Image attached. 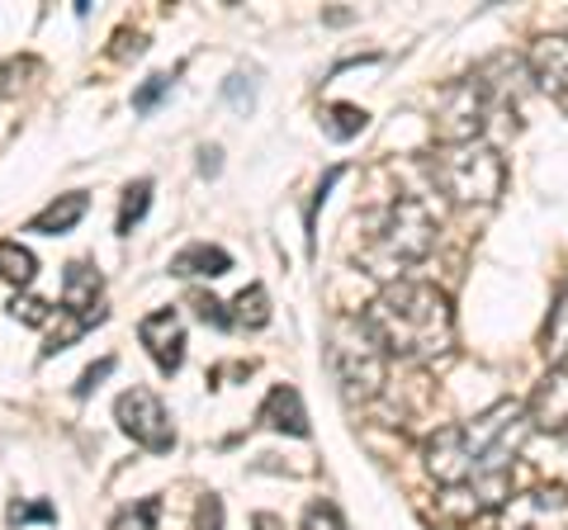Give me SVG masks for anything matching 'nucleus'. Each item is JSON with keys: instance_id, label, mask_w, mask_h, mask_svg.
<instances>
[{"instance_id": "nucleus-22", "label": "nucleus", "mask_w": 568, "mask_h": 530, "mask_svg": "<svg viewBox=\"0 0 568 530\" xmlns=\"http://www.w3.org/2000/svg\"><path fill=\"white\" fill-rule=\"evenodd\" d=\"M166 91H171V77H166V72H162V77H148V81H142L138 91H133V110H138V114H152L156 104H162Z\"/></svg>"}, {"instance_id": "nucleus-29", "label": "nucleus", "mask_w": 568, "mask_h": 530, "mask_svg": "<svg viewBox=\"0 0 568 530\" xmlns=\"http://www.w3.org/2000/svg\"><path fill=\"white\" fill-rule=\"evenodd\" d=\"M200 530H223V507H219V498H204V507H200Z\"/></svg>"}, {"instance_id": "nucleus-8", "label": "nucleus", "mask_w": 568, "mask_h": 530, "mask_svg": "<svg viewBox=\"0 0 568 530\" xmlns=\"http://www.w3.org/2000/svg\"><path fill=\"white\" fill-rule=\"evenodd\" d=\"M497 530H568V488L549 483L507 498L497 511Z\"/></svg>"}, {"instance_id": "nucleus-14", "label": "nucleus", "mask_w": 568, "mask_h": 530, "mask_svg": "<svg viewBox=\"0 0 568 530\" xmlns=\"http://www.w3.org/2000/svg\"><path fill=\"white\" fill-rule=\"evenodd\" d=\"M227 271H233V256H227L223 246H209V242H194V246H185V252L171 256V275H209V279H219Z\"/></svg>"}, {"instance_id": "nucleus-3", "label": "nucleus", "mask_w": 568, "mask_h": 530, "mask_svg": "<svg viewBox=\"0 0 568 530\" xmlns=\"http://www.w3.org/2000/svg\"><path fill=\"white\" fill-rule=\"evenodd\" d=\"M436 233H440L436 208L426 200H417V194H403V200H394L379 214L375 233H369L365 252H361V265L369 275H379L394 285L407 265H417L436 252Z\"/></svg>"}, {"instance_id": "nucleus-23", "label": "nucleus", "mask_w": 568, "mask_h": 530, "mask_svg": "<svg viewBox=\"0 0 568 530\" xmlns=\"http://www.w3.org/2000/svg\"><path fill=\"white\" fill-rule=\"evenodd\" d=\"M304 530H346V526H342V511L332 502H313L304 511Z\"/></svg>"}, {"instance_id": "nucleus-31", "label": "nucleus", "mask_w": 568, "mask_h": 530, "mask_svg": "<svg viewBox=\"0 0 568 530\" xmlns=\"http://www.w3.org/2000/svg\"><path fill=\"white\" fill-rule=\"evenodd\" d=\"M256 530H284V526H280V517H271V511H261V517H256Z\"/></svg>"}, {"instance_id": "nucleus-30", "label": "nucleus", "mask_w": 568, "mask_h": 530, "mask_svg": "<svg viewBox=\"0 0 568 530\" xmlns=\"http://www.w3.org/2000/svg\"><path fill=\"white\" fill-rule=\"evenodd\" d=\"M219 156H223L219 147H204V152H200V175H219V166H223Z\"/></svg>"}, {"instance_id": "nucleus-4", "label": "nucleus", "mask_w": 568, "mask_h": 530, "mask_svg": "<svg viewBox=\"0 0 568 530\" xmlns=\"http://www.w3.org/2000/svg\"><path fill=\"white\" fill-rule=\"evenodd\" d=\"M426 175H432L446 200L478 204V208L503 200V185H507L503 156H497V147H488V143H440L432 156H426Z\"/></svg>"}, {"instance_id": "nucleus-27", "label": "nucleus", "mask_w": 568, "mask_h": 530, "mask_svg": "<svg viewBox=\"0 0 568 530\" xmlns=\"http://www.w3.org/2000/svg\"><path fill=\"white\" fill-rule=\"evenodd\" d=\"M104 375H114V360H100V365H91V369H85V375H81V384H77V398H85V394H91V388H95Z\"/></svg>"}, {"instance_id": "nucleus-5", "label": "nucleus", "mask_w": 568, "mask_h": 530, "mask_svg": "<svg viewBox=\"0 0 568 530\" xmlns=\"http://www.w3.org/2000/svg\"><path fill=\"white\" fill-rule=\"evenodd\" d=\"M327 365L342 394L351 402H369L379 398V388L388 379V356L379 350V342L369 337L365 317H332L327 327Z\"/></svg>"}, {"instance_id": "nucleus-7", "label": "nucleus", "mask_w": 568, "mask_h": 530, "mask_svg": "<svg viewBox=\"0 0 568 530\" xmlns=\"http://www.w3.org/2000/svg\"><path fill=\"white\" fill-rule=\"evenodd\" d=\"M114 417H119V427L129 431L142 450L166 455L175 446V431H171V417L162 408V398L148 394V388H129V394H119Z\"/></svg>"}, {"instance_id": "nucleus-18", "label": "nucleus", "mask_w": 568, "mask_h": 530, "mask_svg": "<svg viewBox=\"0 0 568 530\" xmlns=\"http://www.w3.org/2000/svg\"><path fill=\"white\" fill-rule=\"evenodd\" d=\"M0 275L24 289V285H33V275H39V261H33V252L20 242H0Z\"/></svg>"}, {"instance_id": "nucleus-1", "label": "nucleus", "mask_w": 568, "mask_h": 530, "mask_svg": "<svg viewBox=\"0 0 568 530\" xmlns=\"http://www.w3.org/2000/svg\"><path fill=\"white\" fill-rule=\"evenodd\" d=\"M536 431L521 402H493L488 412H478L465 427H440L436 436H426L422 459L426 473L450 488L455 498H474V511L507 502L511 465L526 446V436Z\"/></svg>"}, {"instance_id": "nucleus-26", "label": "nucleus", "mask_w": 568, "mask_h": 530, "mask_svg": "<svg viewBox=\"0 0 568 530\" xmlns=\"http://www.w3.org/2000/svg\"><path fill=\"white\" fill-rule=\"evenodd\" d=\"M194 308H200V317H204V323H213V327H233V313H227V304H219V298L194 294Z\"/></svg>"}, {"instance_id": "nucleus-19", "label": "nucleus", "mask_w": 568, "mask_h": 530, "mask_svg": "<svg viewBox=\"0 0 568 530\" xmlns=\"http://www.w3.org/2000/svg\"><path fill=\"white\" fill-rule=\"evenodd\" d=\"M233 308H237V313H233V327H252V332H256V327L271 323V298H265V289H261V285L242 289Z\"/></svg>"}, {"instance_id": "nucleus-2", "label": "nucleus", "mask_w": 568, "mask_h": 530, "mask_svg": "<svg viewBox=\"0 0 568 530\" xmlns=\"http://www.w3.org/2000/svg\"><path fill=\"white\" fill-rule=\"evenodd\" d=\"M361 317L384 356H398V360H436L455 346L450 298L436 285H422V279H394V285H384Z\"/></svg>"}, {"instance_id": "nucleus-17", "label": "nucleus", "mask_w": 568, "mask_h": 530, "mask_svg": "<svg viewBox=\"0 0 568 530\" xmlns=\"http://www.w3.org/2000/svg\"><path fill=\"white\" fill-rule=\"evenodd\" d=\"M545 356H549V365H568V279H564L555 313H549V327H545Z\"/></svg>"}, {"instance_id": "nucleus-10", "label": "nucleus", "mask_w": 568, "mask_h": 530, "mask_svg": "<svg viewBox=\"0 0 568 530\" xmlns=\"http://www.w3.org/2000/svg\"><path fill=\"white\" fill-rule=\"evenodd\" d=\"M530 77L568 114V39L564 33H545V39L530 43Z\"/></svg>"}, {"instance_id": "nucleus-28", "label": "nucleus", "mask_w": 568, "mask_h": 530, "mask_svg": "<svg viewBox=\"0 0 568 530\" xmlns=\"http://www.w3.org/2000/svg\"><path fill=\"white\" fill-rule=\"evenodd\" d=\"M10 521L14 526H20V521H52V507L43 502V507H20V502H14L10 507Z\"/></svg>"}, {"instance_id": "nucleus-9", "label": "nucleus", "mask_w": 568, "mask_h": 530, "mask_svg": "<svg viewBox=\"0 0 568 530\" xmlns=\"http://www.w3.org/2000/svg\"><path fill=\"white\" fill-rule=\"evenodd\" d=\"M138 342L148 346V356L156 360L162 375H175L185 365V323L175 308H156L138 323Z\"/></svg>"}, {"instance_id": "nucleus-12", "label": "nucleus", "mask_w": 568, "mask_h": 530, "mask_svg": "<svg viewBox=\"0 0 568 530\" xmlns=\"http://www.w3.org/2000/svg\"><path fill=\"white\" fill-rule=\"evenodd\" d=\"M100 294H104V279L95 265L85 261H71L67 275H62V313L71 317H85V323H104V308H100Z\"/></svg>"}, {"instance_id": "nucleus-13", "label": "nucleus", "mask_w": 568, "mask_h": 530, "mask_svg": "<svg viewBox=\"0 0 568 530\" xmlns=\"http://www.w3.org/2000/svg\"><path fill=\"white\" fill-rule=\"evenodd\" d=\"M261 421L284 436H308V412H304V402H298V388L275 384L271 398L261 402Z\"/></svg>"}, {"instance_id": "nucleus-21", "label": "nucleus", "mask_w": 568, "mask_h": 530, "mask_svg": "<svg viewBox=\"0 0 568 530\" xmlns=\"http://www.w3.org/2000/svg\"><path fill=\"white\" fill-rule=\"evenodd\" d=\"M156 521H162V502H156V498H142V502H133V507H123L110 530H156Z\"/></svg>"}, {"instance_id": "nucleus-32", "label": "nucleus", "mask_w": 568, "mask_h": 530, "mask_svg": "<svg viewBox=\"0 0 568 530\" xmlns=\"http://www.w3.org/2000/svg\"><path fill=\"white\" fill-rule=\"evenodd\" d=\"M6 77H10V67H0V95H6V91H10V85H6Z\"/></svg>"}, {"instance_id": "nucleus-24", "label": "nucleus", "mask_w": 568, "mask_h": 530, "mask_svg": "<svg viewBox=\"0 0 568 530\" xmlns=\"http://www.w3.org/2000/svg\"><path fill=\"white\" fill-rule=\"evenodd\" d=\"M223 100H227V104H237V110H252V104H256V85H252V77H227Z\"/></svg>"}, {"instance_id": "nucleus-16", "label": "nucleus", "mask_w": 568, "mask_h": 530, "mask_svg": "<svg viewBox=\"0 0 568 530\" xmlns=\"http://www.w3.org/2000/svg\"><path fill=\"white\" fill-rule=\"evenodd\" d=\"M365 123H369V114L355 110V104H327L323 110V133L332 137V143H351V137H361Z\"/></svg>"}, {"instance_id": "nucleus-15", "label": "nucleus", "mask_w": 568, "mask_h": 530, "mask_svg": "<svg viewBox=\"0 0 568 530\" xmlns=\"http://www.w3.org/2000/svg\"><path fill=\"white\" fill-rule=\"evenodd\" d=\"M81 214H85V194H81V190H71V194H62V200H52L43 214H33L29 233H48V237L71 233V227L81 223Z\"/></svg>"}, {"instance_id": "nucleus-25", "label": "nucleus", "mask_w": 568, "mask_h": 530, "mask_svg": "<svg viewBox=\"0 0 568 530\" xmlns=\"http://www.w3.org/2000/svg\"><path fill=\"white\" fill-rule=\"evenodd\" d=\"M10 313L20 317V323H29V327H43L48 317H52V308L43 304V298H14V304H10Z\"/></svg>"}, {"instance_id": "nucleus-20", "label": "nucleus", "mask_w": 568, "mask_h": 530, "mask_svg": "<svg viewBox=\"0 0 568 530\" xmlns=\"http://www.w3.org/2000/svg\"><path fill=\"white\" fill-rule=\"evenodd\" d=\"M148 204H152V181H133L129 190H123V204H119V233H123V237H129L133 227L142 223Z\"/></svg>"}, {"instance_id": "nucleus-6", "label": "nucleus", "mask_w": 568, "mask_h": 530, "mask_svg": "<svg viewBox=\"0 0 568 530\" xmlns=\"http://www.w3.org/2000/svg\"><path fill=\"white\" fill-rule=\"evenodd\" d=\"M488 110H493V95L478 77L450 85L446 100H440V114H436V137L440 143H478Z\"/></svg>"}, {"instance_id": "nucleus-11", "label": "nucleus", "mask_w": 568, "mask_h": 530, "mask_svg": "<svg viewBox=\"0 0 568 530\" xmlns=\"http://www.w3.org/2000/svg\"><path fill=\"white\" fill-rule=\"evenodd\" d=\"M526 417L540 431H568V365H549V375L526 402Z\"/></svg>"}]
</instances>
